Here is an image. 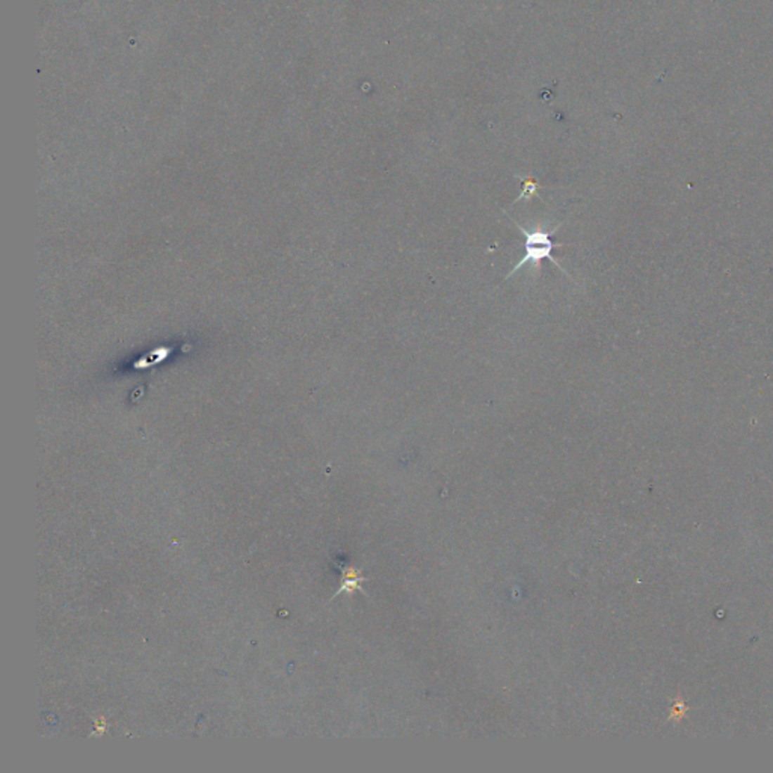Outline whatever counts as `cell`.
<instances>
[{
  "mask_svg": "<svg viewBox=\"0 0 773 773\" xmlns=\"http://www.w3.org/2000/svg\"><path fill=\"white\" fill-rule=\"evenodd\" d=\"M511 221L515 223V227L523 233V236H524V249H526V252H524L523 259L515 264V266L511 269L509 273H507V277H506V278L512 277L518 269H521V268L524 266V264H527V263H532L538 271H541V264H543V261L547 260V259L550 260V261H553V263L556 264V266L565 273L566 277H569V275H568V272H566V269L562 266L561 263H559V261L553 257V251H554L557 247H561V243H554V242L552 240V236L554 235V233H556L559 228L562 227V223H559L557 227H554V228L550 230V231H544V230H539V228L531 231V230H526V228H524L523 226H520V223H518L517 221H514V219H511Z\"/></svg>",
  "mask_w": 773,
  "mask_h": 773,
  "instance_id": "obj_1",
  "label": "cell"
},
{
  "mask_svg": "<svg viewBox=\"0 0 773 773\" xmlns=\"http://www.w3.org/2000/svg\"><path fill=\"white\" fill-rule=\"evenodd\" d=\"M365 582V578L360 576V573L357 571L355 568H346L343 571V585L342 587L339 589L337 594H342V592H348V594H352L355 589H358V591H361V583Z\"/></svg>",
  "mask_w": 773,
  "mask_h": 773,
  "instance_id": "obj_2",
  "label": "cell"
},
{
  "mask_svg": "<svg viewBox=\"0 0 773 773\" xmlns=\"http://www.w3.org/2000/svg\"><path fill=\"white\" fill-rule=\"evenodd\" d=\"M536 190H538V185H536V183H533V181H524V190H523L521 195L518 197V200H515V202H518L520 200H523L524 197H527L528 200H531L532 195H533V193H535Z\"/></svg>",
  "mask_w": 773,
  "mask_h": 773,
  "instance_id": "obj_3",
  "label": "cell"
},
{
  "mask_svg": "<svg viewBox=\"0 0 773 773\" xmlns=\"http://www.w3.org/2000/svg\"><path fill=\"white\" fill-rule=\"evenodd\" d=\"M673 716H684L683 703H681V701H678L677 706L674 707V710H673Z\"/></svg>",
  "mask_w": 773,
  "mask_h": 773,
  "instance_id": "obj_4",
  "label": "cell"
}]
</instances>
